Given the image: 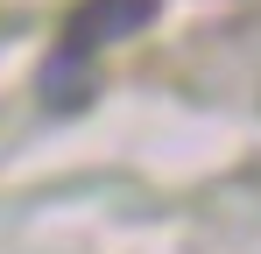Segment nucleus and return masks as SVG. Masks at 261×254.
<instances>
[{
  "instance_id": "nucleus-1",
  "label": "nucleus",
  "mask_w": 261,
  "mask_h": 254,
  "mask_svg": "<svg viewBox=\"0 0 261 254\" xmlns=\"http://www.w3.org/2000/svg\"><path fill=\"white\" fill-rule=\"evenodd\" d=\"M148 7H155V0H92L85 14L71 21V36H64V49H57V64H49V85L64 78V71H78V64H85V57L99 49V42L127 36V29L141 21V14H148Z\"/></svg>"
}]
</instances>
